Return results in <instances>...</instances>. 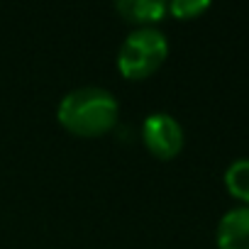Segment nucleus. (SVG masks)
I'll return each mask as SVG.
<instances>
[{"label":"nucleus","mask_w":249,"mask_h":249,"mask_svg":"<svg viewBox=\"0 0 249 249\" xmlns=\"http://www.w3.org/2000/svg\"><path fill=\"white\" fill-rule=\"evenodd\" d=\"M120 112L117 98L105 88L95 83L76 86L71 88L56 107V117L66 130L81 137H95L115 127Z\"/></svg>","instance_id":"obj_1"},{"label":"nucleus","mask_w":249,"mask_h":249,"mask_svg":"<svg viewBox=\"0 0 249 249\" xmlns=\"http://www.w3.org/2000/svg\"><path fill=\"white\" fill-rule=\"evenodd\" d=\"M166 8L176 18L188 20V18H196V15L205 13L210 8V3H208V0H171V3H166Z\"/></svg>","instance_id":"obj_7"},{"label":"nucleus","mask_w":249,"mask_h":249,"mask_svg":"<svg viewBox=\"0 0 249 249\" xmlns=\"http://www.w3.org/2000/svg\"><path fill=\"white\" fill-rule=\"evenodd\" d=\"M220 249H249V205L230 208L215 230Z\"/></svg>","instance_id":"obj_4"},{"label":"nucleus","mask_w":249,"mask_h":249,"mask_svg":"<svg viewBox=\"0 0 249 249\" xmlns=\"http://www.w3.org/2000/svg\"><path fill=\"white\" fill-rule=\"evenodd\" d=\"M142 140L159 159H174L183 147V127L171 112H149L142 122Z\"/></svg>","instance_id":"obj_3"},{"label":"nucleus","mask_w":249,"mask_h":249,"mask_svg":"<svg viewBox=\"0 0 249 249\" xmlns=\"http://www.w3.org/2000/svg\"><path fill=\"white\" fill-rule=\"evenodd\" d=\"M225 186L237 200L249 205V159L247 157L234 159L225 169Z\"/></svg>","instance_id":"obj_6"},{"label":"nucleus","mask_w":249,"mask_h":249,"mask_svg":"<svg viewBox=\"0 0 249 249\" xmlns=\"http://www.w3.org/2000/svg\"><path fill=\"white\" fill-rule=\"evenodd\" d=\"M115 10L122 18H127L132 22H142V25H154L169 13L164 0H117Z\"/></svg>","instance_id":"obj_5"},{"label":"nucleus","mask_w":249,"mask_h":249,"mask_svg":"<svg viewBox=\"0 0 249 249\" xmlns=\"http://www.w3.org/2000/svg\"><path fill=\"white\" fill-rule=\"evenodd\" d=\"M169 54V39L157 25H140L122 39L117 49V69L127 78L154 73Z\"/></svg>","instance_id":"obj_2"}]
</instances>
